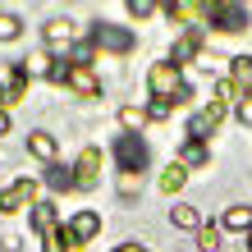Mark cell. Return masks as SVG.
Instances as JSON below:
<instances>
[{
    "mask_svg": "<svg viewBox=\"0 0 252 252\" xmlns=\"http://www.w3.org/2000/svg\"><path fill=\"white\" fill-rule=\"evenodd\" d=\"M147 83H152V96H165V101H184L188 96V83L179 78V64H152Z\"/></svg>",
    "mask_w": 252,
    "mask_h": 252,
    "instance_id": "cell-1",
    "label": "cell"
},
{
    "mask_svg": "<svg viewBox=\"0 0 252 252\" xmlns=\"http://www.w3.org/2000/svg\"><path fill=\"white\" fill-rule=\"evenodd\" d=\"M115 160H120V174H138V170H147L152 152H147V142H142V138L124 133V138H115Z\"/></svg>",
    "mask_w": 252,
    "mask_h": 252,
    "instance_id": "cell-2",
    "label": "cell"
},
{
    "mask_svg": "<svg viewBox=\"0 0 252 252\" xmlns=\"http://www.w3.org/2000/svg\"><path fill=\"white\" fill-rule=\"evenodd\" d=\"M206 19H211L220 32H243V28H248V9L234 5V0H216V5L206 9Z\"/></svg>",
    "mask_w": 252,
    "mask_h": 252,
    "instance_id": "cell-3",
    "label": "cell"
},
{
    "mask_svg": "<svg viewBox=\"0 0 252 252\" xmlns=\"http://www.w3.org/2000/svg\"><path fill=\"white\" fill-rule=\"evenodd\" d=\"M92 46L124 55V51H133V32H124V28H115V23H96L92 28Z\"/></svg>",
    "mask_w": 252,
    "mask_h": 252,
    "instance_id": "cell-4",
    "label": "cell"
},
{
    "mask_svg": "<svg viewBox=\"0 0 252 252\" xmlns=\"http://www.w3.org/2000/svg\"><path fill=\"white\" fill-rule=\"evenodd\" d=\"M37 202V179H19V184H9L5 192H0V211H23V206H32Z\"/></svg>",
    "mask_w": 252,
    "mask_h": 252,
    "instance_id": "cell-5",
    "label": "cell"
},
{
    "mask_svg": "<svg viewBox=\"0 0 252 252\" xmlns=\"http://www.w3.org/2000/svg\"><path fill=\"white\" fill-rule=\"evenodd\" d=\"M23 92H28V69H23V64L0 69V101L14 106V101H23Z\"/></svg>",
    "mask_w": 252,
    "mask_h": 252,
    "instance_id": "cell-6",
    "label": "cell"
},
{
    "mask_svg": "<svg viewBox=\"0 0 252 252\" xmlns=\"http://www.w3.org/2000/svg\"><path fill=\"white\" fill-rule=\"evenodd\" d=\"M96 179H101V152L87 147L78 156V165H73V188H96Z\"/></svg>",
    "mask_w": 252,
    "mask_h": 252,
    "instance_id": "cell-7",
    "label": "cell"
},
{
    "mask_svg": "<svg viewBox=\"0 0 252 252\" xmlns=\"http://www.w3.org/2000/svg\"><path fill=\"white\" fill-rule=\"evenodd\" d=\"M64 229H69V239H73V243H87V239H96V229H101V216H96V211H73Z\"/></svg>",
    "mask_w": 252,
    "mask_h": 252,
    "instance_id": "cell-8",
    "label": "cell"
},
{
    "mask_svg": "<svg viewBox=\"0 0 252 252\" xmlns=\"http://www.w3.org/2000/svg\"><path fill=\"white\" fill-rule=\"evenodd\" d=\"M220 120H225V110H220L216 101H211V106H206L202 115H192V124H188V138L206 142V133H216V128H220Z\"/></svg>",
    "mask_w": 252,
    "mask_h": 252,
    "instance_id": "cell-9",
    "label": "cell"
},
{
    "mask_svg": "<svg viewBox=\"0 0 252 252\" xmlns=\"http://www.w3.org/2000/svg\"><path fill=\"white\" fill-rule=\"evenodd\" d=\"M229 83H234V92L243 101H252V55H239V60L229 64Z\"/></svg>",
    "mask_w": 252,
    "mask_h": 252,
    "instance_id": "cell-10",
    "label": "cell"
},
{
    "mask_svg": "<svg viewBox=\"0 0 252 252\" xmlns=\"http://www.w3.org/2000/svg\"><path fill=\"white\" fill-rule=\"evenodd\" d=\"M69 87H73V92H78L83 101H96V92H101L96 73H92V69H78V64L69 69Z\"/></svg>",
    "mask_w": 252,
    "mask_h": 252,
    "instance_id": "cell-11",
    "label": "cell"
},
{
    "mask_svg": "<svg viewBox=\"0 0 252 252\" xmlns=\"http://www.w3.org/2000/svg\"><path fill=\"white\" fill-rule=\"evenodd\" d=\"M46 41H51L55 51H69V41H73V23H69V19H51V23H46Z\"/></svg>",
    "mask_w": 252,
    "mask_h": 252,
    "instance_id": "cell-12",
    "label": "cell"
},
{
    "mask_svg": "<svg viewBox=\"0 0 252 252\" xmlns=\"http://www.w3.org/2000/svg\"><path fill=\"white\" fill-rule=\"evenodd\" d=\"M165 9H170L174 23H192V19H202L211 5H197V0H174V5H165Z\"/></svg>",
    "mask_w": 252,
    "mask_h": 252,
    "instance_id": "cell-13",
    "label": "cell"
},
{
    "mask_svg": "<svg viewBox=\"0 0 252 252\" xmlns=\"http://www.w3.org/2000/svg\"><path fill=\"white\" fill-rule=\"evenodd\" d=\"M170 225L174 229H202V211H197V206H188V202H179L170 211Z\"/></svg>",
    "mask_w": 252,
    "mask_h": 252,
    "instance_id": "cell-14",
    "label": "cell"
},
{
    "mask_svg": "<svg viewBox=\"0 0 252 252\" xmlns=\"http://www.w3.org/2000/svg\"><path fill=\"white\" fill-rule=\"evenodd\" d=\"M28 152L37 160H55V138L51 133H28Z\"/></svg>",
    "mask_w": 252,
    "mask_h": 252,
    "instance_id": "cell-15",
    "label": "cell"
},
{
    "mask_svg": "<svg viewBox=\"0 0 252 252\" xmlns=\"http://www.w3.org/2000/svg\"><path fill=\"white\" fill-rule=\"evenodd\" d=\"M32 229L41 234V239L55 229V206H51V202H37V206H32Z\"/></svg>",
    "mask_w": 252,
    "mask_h": 252,
    "instance_id": "cell-16",
    "label": "cell"
},
{
    "mask_svg": "<svg viewBox=\"0 0 252 252\" xmlns=\"http://www.w3.org/2000/svg\"><path fill=\"white\" fill-rule=\"evenodd\" d=\"M184 184H188V170L179 165V160H174V165H170L165 174H160V192H170V197H174V192H179Z\"/></svg>",
    "mask_w": 252,
    "mask_h": 252,
    "instance_id": "cell-17",
    "label": "cell"
},
{
    "mask_svg": "<svg viewBox=\"0 0 252 252\" xmlns=\"http://www.w3.org/2000/svg\"><path fill=\"white\" fill-rule=\"evenodd\" d=\"M225 229H252V206H229L225 211Z\"/></svg>",
    "mask_w": 252,
    "mask_h": 252,
    "instance_id": "cell-18",
    "label": "cell"
},
{
    "mask_svg": "<svg viewBox=\"0 0 252 252\" xmlns=\"http://www.w3.org/2000/svg\"><path fill=\"white\" fill-rule=\"evenodd\" d=\"M23 69H28V78H51L55 60H51V55H28V60H23Z\"/></svg>",
    "mask_w": 252,
    "mask_h": 252,
    "instance_id": "cell-19",
    "label": "cell"
},
{
    "mask_svg": "<svg viewBox=\"0 0 252 252\" xmlns=\"http://www.w3.org/2000/svg\"><path fill=\"white\" fill-rule=\"evenodd\" d=\"M206 160V142H197V138H188V147H184V156H179V165L184 170H192V165H202Z\"/></svg>",
    "mask_w": 252,
    "mask_h": 252,
    "instance_id": "cell-20",
    "label": "cell"
},
{
    "mask_svg": "<svg viewBox=\"0 0 252 252\" xmlns=\"http://www.w3.org/2000/svg\"><path fill=\"white\" fill-rule=\"evenodd\" d=\"M73 248H78V243L69 239V229H51V234H46V248H41V252H73Z\"/></svg>",
    "mask_w": 252,
    "mask_h": 252,
    "instance_id": "cell-21",
    "label": "cell"
},
{
    "mask_svg": "<svg viewBox=\"0 0 252 252\" xmlns=\"http://www.w3.org/2000/svg\"><path fill=\"white\" fill-rule=\"evenodd\" d=\"M197 51L202 46H197V37H192V32H184L179 41H174V60H197Z\"/></svg>",
    "mask_w": 252,
    "mask_h": 252,
    "instance_id": "cell-22",
    "label": "cell"
},
{
    "mask_svg": "<svg viewBox=\"0 0 252 252\" xmlns=\"http://www.w3.org/2000/svg\"><path fill=\"white\" fill-rule=\"evenodd\" d=\"M197 248H202V252H220V229H216V225H202V229H197Z\"/></svg>",
    "mask_w": 252,
    "mask_h": 252,
    "instance_id": "cell-23",
    "label": "cell"
},
{
    "mask_svg": "<svg viewBox=\"0 0 252 252\" xmlns=\"http://www.w3.org/2000/svg\"><path fill=\"white\" fill-rule=\"evenodd\" d=\"M170 115H174V101H165V96H152V106H147V120H170Z\"/></svg>",
    "mask_w": 252,
    "mask_h": 252,
    "instance_id": "cell-24",
    "label": "cell"
},
{
    "mask_svg": "<svg viewBox=\"0 0 252 252\" xmlns=\"http://www.w3.org/2000/svg\"><path fill=\"white\" fill-rule=\"evenodd\" d=\"M19 32H23V23L14 19V14H0V41H14Z\"/></svg>",
    "mask_w": 252,
    "mask_h": 252,
    "instance_id": "cell-25",
    "label": "cell"
},
{
    "mask_svg": "<svg viewBox=\"0 0 252 252\" xmlns=\"http://www.w3.org/2000/svg\"><path fill=\"white\" fill-rule=\"evenodd\" d=\"M120 120H124V128H142L147 110H138V106H124V110H120Z\"/></svg>",
    "mask_w": 252,
    "mask_h": 252,
    "instance_id": "cell-26",
    "label": "cell"
},
{
    "mask_svg": "<svg viewBox=\"0 0 252 252\" xmlns=\"http://www.w3.org/2000/svg\"><path fill=\"white\" fill-rule=\"evenodd\" d=\"M128 14L133 19H147V14H156V5L152 0H128Z\"/></svg>",
    "mask_w": 252,
    "mask_h": 252,
    "instance_id": "cell-27",
    "label": "cell"
},
{
    "mask_svg": "<svg viewBox=\"0 0 252 252\" xmlns=\"http://www.w3.org/2000/svg\"><path fill=\"white\" fill-rule=\"evenodd\" d=\"M51 188H73V179H69V170H60V165H55V170H51Z\"/></svg>",
    "mask_w": 252,
    "mask_h": 252,
    "instance_id": "cell-28",
    "label": "cell"
},
{
    "mask_svg": "<svg viewBox=\"0 0 252 252\" xmlns=\"http://www.w3.org/2000/svg\"><path fill=\"white\" fill-rule=\"evenodd\" d=\"M197 64H202V69H220L225 60H220V55H211V51H197Z\"/></svg>",
    "mask_w": 252,
    "mask_h": 252,
    "instance_id": "cell-29",
    "label": "cell"
},
{
    "mask_svg": "<svg viewBox=\"0 0 252 252\" xmlns=\"http://www.w3.org/2000/svg\"><path fill=\"white\" fill-rule=\"evenodd\" d=\"M239 120H243V124L252 128V101H239Z\"/></svg>",
    "mask_w": 252,
    "mask_h": 252,
    "instance_id": "cell-30",
    "label": "cell"
},
{
    "mask_svg": "<svg viewBox=\"0 0 252 252\" xmlns=\"http://www.w3.org/2000/svg\"><path fill=\"white\" fill-rule=\"evenodd\" d=\"M0 133H9V115H5V106H0Z\"/></svg>",
    "mask_w": 252,
    "mask_h": 252,
    "instance_id": "cell-31",
    "label": "cell"
},
{
    "mask_svg": "<svg viewBox=\"0 0 252 252\" xmlns=\"http://www.w3.org/2000/svg\"><path fill=\"white\" fill-rule=\"evenodd\" d=\"M120 252H147V248H142V243H124Z\"/></svg>",
    "mask_w": 252,
    "mask_h": 252,
    "instance_id": "cell-32",
    "label": "cell"
},
{
    "mask_svg": "<svg viewBox=\"0 0 252 252\" xmlns=\"http://www.w3.org/2000/svg\"><path fill=\"white\" fill-rule=\"evenodd\" d=\"M248 252H252V229H248Z\"/></svg>",
    "mask_w": 252,
    "mask_h": 252,
    "instance_id": "cell-33",
    "label": "cell"
}]
</instances>
